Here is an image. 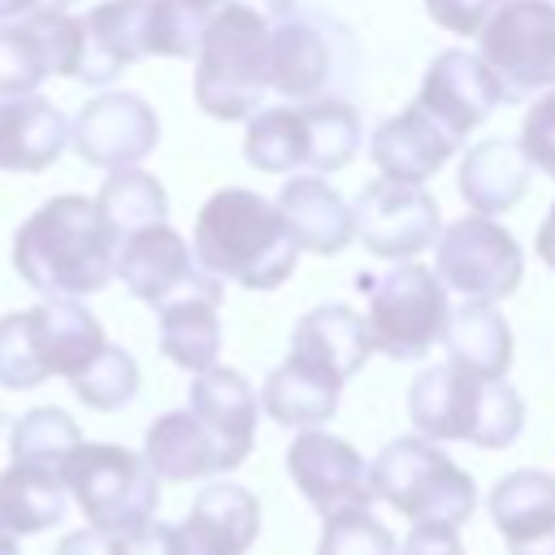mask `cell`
I'll return each instance as SVG.
<instances>
[{
	"instance_id": "cell-1",
	"label": "cell",
	"mask_w": 555,
	"mask_h": 555,
	"mask_svg": "<svg viewBox=\"0 0 555 555\" xmlns=\"http://www.w3.org/2000/svg\"><path fill=\"white\" fill-rule=\"evenodd\" d=\"M13 269L43 299H82L117 278V238L95 199L52 195L13 234Z\"/></svg>"
},
{
	"instance_id": "cell-2",
	"label": "cell",
	"mask_w": 555,
	"mask_h": 555,
	"mask_svg": "<svg viewBox=\"0 0 555 555\" xmlns=\"http://www.w3.org/2000/svg\"><path fill=\"white\" fill-rule=\"evenodd\" d=\"M191 247L212 278L238 282L247 291H278L299 264V243L278 199H264L247 186H225L204 199Z\"/></svg>"
},
{
	"instance_id": "cell-3",
	"label": "cell",
	"mask_w": 555,
	"mask_h": 555,
	"mask_svg": "<svg viewBox=\"0 0 555 555\" xmlns=\"http://www.w3.org/2000/svg\"><path fill=\"white\" fill-rule=\"evenodd\" d=\"M408 416L434 442H473L481 451L512 447L525 429V403L507 377H477L460 364L421 369L408 386Z\"/></svg>"
},
{
	"instance_id": "cell-4",
	"label": "cell",
	"mask_w": 555,
	"mask_h": 555,
	"mask_svg": "<svg viewBox=\"0 0 555 555\" xmlns=\"http://www.w3.org/2000/svg\"><path fill=\"white\" fill-rule=\"evenodd\" d=\"M273 26L260 9L225 0L208 13L195 56V104L217 121H247L269 91Z\"/></svg>"
},
{
	"instance_id": "cell-5",
	"label": "cell",
	"mask_w": 555,
	"mask_h": 555,
	"mask_svg": "<svg viewBox=\"0 0 555 555\" xmlns=\"http://www.w3.org/2000/svg\"><path fill=\"white\" fill-rule=\"evenodd\" d=\"M373 494L390 503L399 516L416 520H438V525H464L477 512V486L473 477L425 434H408L386 442L369 460Z\"/></svg>"
},
{
	"instance_id": "cell-6",
	"label": "cell",
	"mask_w": 555,
	"mask_h": 555,
	"mask_svg": "<svg viewBox=\"0 0 555 555\" xmlns=\"http://www.w3.org/2000/svg\"><path fill=\"white\" fill-rule=\"evenodd\" d=\"M360 69L356 35L321 9H295L273 26V52H269V91L312 104L330 100L351 87Z\"/></svg>"
},
{
	"instance_id": "cell-7",
	"label": "cell",
	"mask_w": 555,
	"mask_h": 555,
	"mask_svg": "<svg viewBox=\"0 0 555 555\" xmlns=\"http://www.w3.org/2000/svg\"><path fill=\"white\" fill-rule=\"evenodd\" d=\"M369 291V334L373 347L390 360H425L434 343H442L451 321L447 282L438 269L421 260H395L386 273L364 282Z\"/></svg>"
},
{
	"instance_id": "cell-8",
	"label": "cell",
	"mask_w": 555,
	"mask_h": 555,
	"mask_svg": "<svg viewBox=\"0 0 555 555\" xmlns=\"http://www.w3.org/2000/svg\"><path fill=\"white\" fill-rule=\"evenodd\" d=\"M69 499L82 507L87 525L104 533L139 529L156 516L160 503V477L152 464L117 442H78L74 455L61 468Z\"/></svg>"
},
{
	"instance_id": "cell-9",
	"label": "cell",
	"mask_w": 555,
	"mask_h": 555,
	"mask_svg": "<svg viewBox=\"0 0 555 555\" xmlns=\"http://www.w3.org/2000/svg\"><path fill=\"white\" fill-rule=\"evenodd\" d=\"M477 52L499 78L503 104L538 100L555 87V9L546 0H503L481 26Z\"/></svg>"
},
{
	"instance_id": "cell-10",
	"label": "cell",
	"mask_w": 555,
	"mask_h": 555,
	"mask_svg": "<svg viewBox=\"0 0 555 555\" xmlns=\"http://www.w3.org/2000/svg\"><path fill=\"white\" fill-rule=\"evenodd\" d=\"M434 269L447 291L464 299H507L520 286L525 256L507 225L486 212H464L460 221L442 225L434 243Z\"/></svg>"
},
{
	"instance_id": "cell-11",
	"label": "cell",
	"mask_w": 555,
	"mask_h": 555,
	"mask_svg": "<svg viewBox=\"0 0 555 555\" xmlns=\"http://www.w3.org/2000/svg\"><path fill=\"white\" fill-rule=\"evenodd\" d=\"M351 212H356V238L377 260H412L425 247H434L442 234L438 199L425 191V182H399L377 173L356 195Z\"/></svg>"
},
{
	"instance_id": "cell-12",
	"label": "cell",
	"mask_w": 555,
	"mask_h": 555,
	"mask_svg": "<svg viewBox=\"0 0 555 555\" xmlns=\"http://www.w3.org/2000/svg\"><path fill=\"white\" fill-rule=\"evenodd\" d=\"M82 52V17L43 4L0 26V100L35 95L43 78H74Z\"/></svg>"
},
{
	"instance_id": "cell-13",
	"label": "cell",
	"mask_w": 555,
	"mask_h": 555,
	"mask_svg": "<svg viewBox=\"0 0 555 555\" xmlns=\"http://www.w3.org/2000/svg\"><path fill=\"white\" fill-rule=\"evenodd\" d=\"M160 143L156 108L134 91H100L74 117V152L95 169H130Z\"/></svg>"
},
{
	"instance_id": "cell-14",
	"label": "cell",
	"mask_w": 555,
	"mask_h": 555,
	"mask_svg": "<svg viewBox=\"0 0 555 555\" xmlns=\"http://www.w3.org/2000/svg\"><path fill=\"white\" fill-rule=\"evenodd\" d=\"M117 278L147 308H160L165 299H173L182 291L221 282V278H212L195 260V247L169 221L143 225V230H134V234L121 238V247H117Z\"/></svg>"
},
{
	"instance_id": "cell-15",
	"label": "cell",
	"mask_w": 555,
	"mask_h": 555,
	"mask_svg": "<svg viewBox=\"0 0 555 555\" xmlns=\"http://www.w3.org/2000/svg\"><path fill=\"white\" fill-rule=\"evenodd\" d=\"M416 104L455 143H464L503 104V91H499V78L490 74V65L481 61V52L447 48L429 61V69L421 78V91H416Z\"/></svg>"
},
{
	"instance_id": "cell-16",
	"label": "cell",
	"mask_w": 555,
	"mask_h": 555,
	"mask_svg": "<svg viewBox=\"0 0 555 555\" xmlns=\"http://www.w3.org/2000/svg\"><path fill=\"white\" fill-rule=\"evenodd\" d=\"M286 473L295 481V490L321 512H338V507H351V503H373V477H369V464L364 455L325 434V429H295L291 447H286Z\"/></svg>"
},
{
	"instance_id": "cell-17",
	"label": "cell",
	"mask_w": 555,
	"mask_h": 555,
	"mask_svg": "<svg viewBox=\"0 0 555 555\" xmlns=\"http://www.w3.org/2000/svg\"><path fill=\"white\" fill-rule=\"evenodd\" d=\"M260 538V499L238 481H212L178 525L182 555H247Z\"/></svg>"
},
{
	"instance_id": "cell-18",
	"label": "cell",
	"mask_w": 555,
	"mask_h": 555,
	"mask_svg": "<svg viewBox=\"0 0 555 555\" xmlns=\"http://www.w3.org/2000/svg\"><path fill=\"white\" fill-rule=\"evenodd\" d=\"M147 9L152 0H104L82 17V52L78 82L108 87L139 56H147Z\"/></svg>"
},
{
	"instance_id": "cell-19",
	"label": "cell",
	"mask_w": 555,
	"mask_h": 555,
	"mask_svg": "<svg viewBox=\"0 0 555 555\" xmlns=\"http://www.w3.org/2000/svg\"><path fill=\"white\" fill-rule=\"evenodd\" d=\"M490 520L507 542V555H555V477L542 468H516L494 481Z\"/></svg>"
},
{
	"instance_id": "cell-20",
	"label": "cell",
	"mask_w": 555,
	"mask_h": 555,
	"mask_svg": "<svg viewBox=\"0 0 555 555\" xmlns=\"http://www.w3.org/2000/svg\"><path fill=\"white\" fill-rule=\"evenodd\" d=\"M460 147L464 143H455L416 100L399 108L395 117H386L369 139V156L377 173L399 178V182H429Z\"/></svg>"
},
{
	"instance_id": "cell-21",
	"label": "cell",
	"mask_w": 555,
	"mask_h": 555,
	"mask_svg": "<svg viewBox=\"0 0 555 555\" xmlns=\"http://www.w3.org/2000/svg\"><path fill=\"white\" fill-rule=\"evenodd\" d=\"M373 351L377 347H373L369 321L347 304H321V308L304 312L291 330V356L321 369L338 386L351 382L369 364Z\"/></svg>"
},
{
	"instance_id": "cell-22",
	"label": "cell",
	"mask_w": 555,
	"mask_h": 555,
	"mask_svg": "<svg viewBox=\"0 0 555 555\" xmlns=\"http://www.w3.org/2000/svg\"><path fill=\"white\" fill-rule=\"evenodd\" d=\"M143 460L152 464V473L160 481H199L212 473H230V455L221 447V438L191 412V408H173L160 412L147 434H143Z\"/></svg>"
},
{
	"instance_id": "cell-23",
	"label": "cell",
	"mask_w": 555,
	"mask_h": 555,
	"mask_svg": "<svg viewBox=\"0 0 555 555\" xmlns=\"http://www.w3.org/2000/svg\"><path fill=\"white\" fill-rule=\"evenodd\" d=\"M186 408L221 438V447H225V455H230L234 468L251 455L256 416H260V395L251 390V382H247L238 369L212 364V369L195 373V377H191V390H186Z\"/></svg>"
},
{
	"instance_id": "cell-24",
	"label": "cell",
	"mask_w": 555,
	"mask_h": 555,
	"mask_svg": "<svg viewBox=\"0 0 555 555\" xmlns=\"http://www.w3.org/2000/svg\"><path fill=\"white\" fill-rule=\"evenodd\" d=\"M69 143H74V121L39 91L0 100V169L39 173Z\"/></svg>"
},
{
	"instance_id": "cell-25",
	"label": "cell",
	"mask_w": 555,
	"mask_h": 555,
	"mask_svg": "<svg viewBox=\"0 0 555 555\" xmlns=\"http://www.w3.org/2000/svg\"><path fill=\"white\" fill-rule=\"evenodd\" d=\"M156 330H160V351L186 369L204 373L221 360V282L182 291L156 308Z\"/></svg>"
},
{
	"instance_id": "cell-26",
	"label": "cell",
	"mask_w": 555,
	"mask_h": 555,
	"mask_svg": "<svg viewBox=\"0 0 555 555\" xmlns=\"http://www.w3.org/2000/svg\"><path fill=\"white\" fill-rule=\"evenodd\" d=\"M278 208L299 243V251L312 256H338L356 238V212L351 204L321 178V173H295L278 191Z\"/></svg>"
},
{
	"instance_id": "cell-27",
	"label": "cell",
	"mask_w": 555,
	"mask_h": 555,
	"mask_svg": "<svg viewBox=\"0 0 555 555\" xmlns=\"http://www.w3.org/2000/svg\"><path fill=\"white\" fill-rule=\"evenodd\" d=\"M30 312V338L48 377H74L104 351V325L78 299H43Z\"/></svg>"
},
{
	"instance_id": "cell-28",
	"label": "cell",
	"mask_w": 555,
	"mask_h": 555,
	"mask_svg": "<svg viewBox=\"0 0 555 555\" xmlns=\"http://www.w3.org/2000/svg\"><path fill=\"white\" fill-rule=\"evenodd\" d=\"M533 165L520 147V139H481L460 156V195L473 212L499 217L516 208L529 191Z\"/></svg>"
},
{
	"instance_id": "cell-29",
	"label": "cell",
	"mask_w": 555,
	"mask_h": 555,
	"mask_svg": "<svg viewBox=\"0 0 555 555\" xmlns=\"http://www.w3.org/2000/svg\"><path fill=\"white\" fill-rule=\"evenodd\" d=\"M338 382L325 377L321 369L286 356V364H278L264 386H260V408L282 425V429H321L325 421H334L338 412Z\"/></svg>"
},
{
	"instance_id": "cell-30",
	"label": "cell",
	"mask_w": 555,
	"mask_h": 555,
	"mask_svg": "<svg viewBox=\"0 0 555 555\" xmlns=\"http://www.w3.org/2000/svg\"><path fill=\"white\" fill-rule=\"evenodd\" d=\"M442 343H447L451 364H460V369H468L477 377H507L512 325L494 308V299H464L460 308H451Z\"/></svg>"
},
{
	"instance_id": "cell-31",
	"label": "cell",
	"mask_w": 555,
	"mask_h": 555,
	"mask_svg": "<svg viewBox=\"0 0 555 555\" xmlns=\"http://www.w3.org/2000/svg\"><path fill=\"white\" fill-rule=\"evenodd\" d=\"M65 477L39 464H9L0 473V533L9 538H30L43 533L52 525H61L65 516Z\"/></svg>"
},
{
	"instance_id": "cell-32",
	"label": "cell",
	"mask_w": 555,
	"mask_h": 555,
	"mask_svg": "<svg viewBox=\"0 0 555 555\" xmlns=\"http://www.w3.org/2000/svg\"><path fill=\"white\" fill-rule=\"evenodd\" d=\"M95 208H100V221L108 225V234L117 238V247H121L126 234H134L143 225H156V221H169V195H165V186L152 173H143L139 165L113 169L104 178L100 195H95Z\"/></svg>"
},
{
	"instance_id": "cell-33",
	"label": "cell",
	"mask_w": 555,
	"mask_h": 555,
	"mask_svg": "<svg viewBox=\"0 0 555 555\" xmlns=\"http://www.w3.org/2000/svg\"><path fill=\"white\" fill-rule=\"evenodd\" d=\"M243 156L260 173H295L308 165V121L304 108H256L247 117Z\"/></svg>"
},
{
	"instance_id": "cell-34",
	"label": "cell",
	"mask_w": 555,
	"mask_h": 555,
	"mask_svg": "<svg viewBox=\"0 0 555 555\" xmlns=\"http://www.w3.org/2000/svg\"><path fill=\"white\" fill-rule=\"evenodd\" d=\"M299 108L308 121V169L312 173L347 169L364 143V126H360L356 104L343 95H330V100H312Z\"/></svg>"
},
{
	"instance_id": "cell-35",
	"label": "cell",
	"mask_w": 555,
	"mask_h": 555,
	"mask_svg": "<svg viewBox=\"0 0 555 555\" xmlns=\"http://www.w3.org/2000/svg\"><path fill=\"white\" fill-rule=\"evenodd\" d=\"M78 442H82V429H78V421L65 408H30L13 425L9 455L17 464H39V468L61 473Z\"/></svg>"
},
{
	"instance_id": "cell-36",
	"label": "cell",
	"mask_w": 555,
	"mask_h": 555,
	"mask_svg": "<svg viewBox=\"0 0 555 555\" xmlns=\"http://www.w3.org/2000/svg\"><path fill=\"white\" fill-rule=\"evenodd\" d=\"M317 555H399V538L373 516V503H351L321 516Z\"/></svg>"
},
{
	"instance_id": "cell-37",
	"label": "cell",
	"mask_w": 555,
	"mask_h": 555,
	"mask_svg": "<svg viewBox=\"0 0 555 555\" xmlns=\"http://www.w3.org/2000/svg\"><path fill=\"white\" fill-rule=\"evenodd\" d=\"M69 386H74V395H78L87 408H95V412H117V408H126V403L139 395V364H134L130 351L104 343V351H100L82 373H74Z\"/></svg>"
},
{
	"instance_id": "cell-38",
	"label": "cell",
	"mask_w": 555,
	"mask_h": 555,
	"mask_svg": "<svg viewBox=\"0 0 555 555\" xmlns=\"http://www.w3.org/2000/svg\"><path fill=\"white\" fill-rule=\"evenodd\" d=\"M208 13L186 4V0H152L147 9V56H173L191 61L199 56Z\"/></svg>"
},
{
	"instance_id": "cell-39",
	"label": "cell",
	"mask_w": 555,
	"mask_h": 555,
	"mask_svg": "<svg viewBox=\"0 0 555 555\" xmlns=\"http://www.w3.org/2000/svg\"><path fill=\"white\" fill-rule=\"evenodd\" d=\"M48 382V369L39 364L35 338H30V312L0 317V386L4 390H35Z\"/></svg>"
},
{
	"instance_id": "cell-40",
	"label": "cell",
	"mask_w": 555,
	"mask_h": 555,
	"mask_svg": "<svg viewBox=\"0 0 555 555\" xmlns=\"http://www.w3.org/2000/svg\"><path fill=\"white\" fill-rule=\"evenodd\" d=\"M520 147L538 173L555 178V87L529 100V113L520 121Z\"/></svg>"
},
{
	"instance_id": "cell-41",
	"label": "cell",
	"mask_w": 555,
	"mask_h": 555,
	"mask_svg": "<svg viewBox=\"0 0 555 555\" xmlns=\"http://www.w3.org/2000/svg\"><path fill=\"white\" fill-rule=\"evenodd\" d=\"M108 555H182V542H178V525H165V520H147L139 529H126V533H108Z\"/></svg>"
},
{
	"instance_id": "cell-42",
	"label": "cell",
	"mask_w": 555,
	"mask_h": 555,
	"mask_svg": "<svg viewBox=\"0 0 555 555\" xmlns=\"http://www.w3.org/2000/svg\"><path fill=\"white\" fill-rule=\"evenodd\" d=\"M503 0H425L429 17L451 35H481V26L494 17Z\"/></svg>"
},
{
	"instance_id": "cell-43",
	"label": "cell",
	"mask_w": 555,
	"mask_h": 555,
	"mask_svg": "<svg viewBox=\"0 0 555 555\" xmlns=\"http://www.w3.org/2000/svg\"><path fill=\"white\" fill-rule=\"evenodd\" d=\"M399 555H464L460 529L455 525H438V520H416L408 529Z\"/></svg>"
},
{
	"instance_id": "cell-44",
	"label": "cell",
	"mask_w": 555,
	"mask_h": 555,
	"mask_svg": "<svg viewBox=\"0 0 555 555\" xmlns=\"http://www.w3.org/2000/svg\"><path fill=\"white\" fill-rule=\"evenodd\" d=\"M56 555H108V533H104V529H95V525H87V529H78V533H69V538H61Z\"/></svg>"
},
{
	"instance_id": "cell-45",
	"label": "cell",
	"mask_w": 555,
	"mask_h": 555,
	"mask_svg": "<svg viewBox=\"0 0 555 555\" xmlns=\"http://www.w3.org/2000/svg\"><path fill=\"white\" fill-rule=\"evenodd\" d=\"M538 260H542L546 269H555V204H551L546 221L538 225Z\"/></svg>"
},
{
	"instance_id": "cell-46",
	"label": "cell",
	"mask_w": 555,
	"mask_h": 555,
	"mask_svg": "<svg viewBox=\"0 0 555 555\" xmlns=\"http://www.w3.org/2000/svg\"><path fill=\"white\" fill-rule=\"evenodd\" d=\"M243 4H251V9H260L269 22H282V17H291L299 4L295 0H243Z\"/></svg>"
},
{
	"instance_id": "cell-47",
	"label": "cell",
	"mask_w": 555,
	"mask_h": 555,
	"mask_svg": "<svg viewBox=\"0 0 555 555\" xmlns=\"http://www.w3.org/2000/svg\"><path fill=\"white\" fill-rule=\"evenodd\" d=\"M48 0H0V26L4 22H17V17H26V13H35V9H43Z\"/></svg>"
},
{
	"instance_id": "cell-48",
	"label": "cell",
	"mask_w": 555,
	"mask_h": 555,
	"mask_svg": "<svg viewBox=\"0 0 555 555\" xmlns=\"http://www.w3.org/2000/svg\"><path fill=\"white\" fill-rule=\"evenodd\" d=\"M0 555H22V551H17V542H13L9 533H0Z\"/></svg>"
},
{
	"instance_id": "cell-49",
	"label": "cell",
	"mask_w": 555,
	"mask_h": 555,
	"mask_svg": "<svg viewBox=\"0 0 555 555\" xmlns=\"http://www.w3.org/2000/svg\"><path fill=\"white\" fill-rule=\"evenodd\" d=\"M186 4H195V9H204V13H212L217 4H225V0H186Z\"/></svg>"
},
{
	"instance_id": "cell-50",
	"label": "cell",
	"mask_w": 555,
	"mask_h": 555,
	"mask_svg": "<svg viewBox=\"0 0 555 555\" xmlns=\"http://www.w3.org/2000/svg\"><path fill=\"white\" fill-rule=\"evenodd\" d=\"M48 4H56V9H65V4H74V0H48Z\"/></svg>"
},
{
	"instance_id": "cell-51",
	"label": "cell",
	"mask_w": 555,
	"mask_h": 555,
	"mask_svg": "<svg viewBox=\"0 0 555 555\" xmlns=\"http://www.w3.org/2000/svg\"><path fill=\"white\" fill-rule=\"evenodd\" d=\"M546 4H551V9H555V0H546Z\"/></svg>"
}]
</instances>
